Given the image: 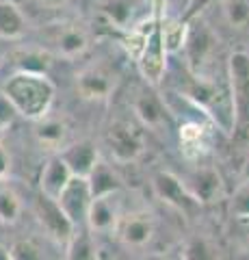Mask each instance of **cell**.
I'll return each instance as SVG.
<instances>
[{
    "instance_id": "cell-1",
    "label": "cell",
    "mask_w": 249,
    "mask_h": 260,
    "mask_svg": "<svg viewBox=\"0 0 249 260\" xmlns=\"http://www.w3.org/2000/svg\"><path fill=\"white\" fill-rule=\"evenodd\" d=\"M11 102L15 113L26 119H42L52 109L54 85L46 74H30V72H15L5 80L0 89Z\"/></svg>"
},
{
    "instance_id": "cell-2",
    "label": "cell",
    "mask_w": 249,
    "mask_h": 260,
    "mask_svg": "<svg viewBox=\"0 0 249 260\" xmlns=\"http://www.w3.org/2000/svg\"><path fill=\"white\" fill-rule=\"evenodd\" d=\"M217 35L212 28L204 22L187 24V39H184V56H187V65L191 76L215 80L212 72L217 68Z\"/></svg>"
},
{
    "instance_id": "cell-3",
    "label": "cell",
    "mask_w": 249,
    "mask_h": 260,
    "mask_svg": "<svg viewBox=\"0 0 249 260\" xmlns=\"http://www.w3.org/2000/svg\"><path fill=\"white\" fill-rule=\"evenodd\" d=\"M228 89L234 126H249V52L238 50L228 61Z\"/></svg>"
},
{
    "instance_id": "cell-4",
    "label": "cell",
    "mask_w": 249,
    "mask_h": 260,
    "mask_svg": "<svg viewBox=\"0 0 249 260\" xmlns=\"http://www.w3.org/2000/svg\"><path fill=\"white\" fill-rule=\"evenodd\" d=\"M152 189H154V195L163 204L171 206L173 210H178L184 217H193L199 210V206H202L189 193V189L182 182V178H178L171 172H158L152 178Z\"/></svg>"
},
{
    "instance_id": "cell-5",
    "label": "cell",
    "mask_w": 249,
    "mask_h": 260,
    "mask_svg": "<svg viewBox=\"0 0 249 260\" xmlns=\"http://www.w3.org/2000/svg\"><path fill=\"white\" fill-rule=\"evenodd\" d=\"M109 152L117 162H134L146 152V139L141 130H136L130 121L117 119L106 130Z\"/></svg>"
},
{
    "instance_id": "cell-6",
    "label": "cell",
    "mask_w": 249,
    "mask_h": 260,
    "mask_svg": "<svg viewBox=\"0 0 249 260\" xmlns=\"http://www.w3.org/2000/svg\"><path fill=\"white\" fill-rule=\"evenodd\" d=\"M46 48L48 54H57L63 59H74L87 52L89 48V32L78 24H54L46 30Z\"/></svg>"
},
{
    "instance_id": "cell-7",
    "label": "cell",
    "mask_w": 249,
    "mask_h": 260,
    "mask_svg": "<svg viewBox=\"0 0 249 260\" xmlns=\"http://www.w3.org/2000/svg\"><path fill=\"white\" fill-rule=\"evenodd\" d=\"M113 232L117 234L122 245L141 249L154 239L156 223L148 210H132V213H122Z\"/></svg>"
},
{
    "instance_id": "cell-8",
    "label": "cell",
    "mask_w": 249,
    "mask_h": 260,
    "mask_svg": "<svg viewBox=\"0 0 249 260\" xmlns=\"http://www.w3.org/2000/svg\"><path fill=\"white\" fill-rule=\"evenodd\" d=\"M136 63H139V72L143 80L150 87H156L160 80L165 78V70H167V50L163 46V37H160V28L154 26L148 37L146 44H143L139 56H136Z\"/></svg>"
},
{
    "instance_id": "cell-9",
    "label": "cell",
    "mask_w": 249,
    "mask_h": 260,
    "mask_svg": "<svg viewBox=\"0 0 249 260\" xmlns=\"http://www.w3.org/2000/svg\"><path fill=\"white\" fill-rule=\"evenodd\" d=\"M91 191L87 184V178L72 176L69 182L65 184V189L59 193L57 204L61 206L63 215L69 219V223L74 228H80L87 223V210L91 206Z\"/></svg>"
},
{
    "instance_id": "cell-10",
    "label": "cell",
    "mask_w": 249,
    "mask_h": 260,
    "mask_svg": "<svg viewBox=\"0 0 249 260\" xmlns=\"http://www.w3.org/2000/svg\"><path fill=\"white\" fill-rule=\"evenodd\" d=\"M132 111L136 119L141 121L146 128L152 130H167L169 126V115H167V107L160 100V95L152 89L150 85L136 87L132 95Z\"/></svg>"
},
{
    "instance_id": "cell-11",
    "label": "cell",
    "mask_w": 249,
    "mask_h": 260,
    "mask_svg": "<svg viewBox=\"0 0 249 260\" xmlns=\"http://www.w3.org/2000/svg\"><path fill=\"white\" fill-rule=\"evenodd\" d=\"M117 87V76L104 65H87L76 74V91L83 100H106Z\"/></svg>"
},
{
    "instance_id": "cell-12",
    "label": "cell",
    "mask_w": 249,
    "mask_h": 260,
    "mask_svg": "<svg viewBox=\"0 0 249 260\" xmlns=\"http://www.w3.org/2000/svg\"><path fill=\"white\" fill-rule=\"evenodd\" d=\"M35 215H37L39 223H42V228H44L46 237H50L52 241L65 245L67 239L72 237V232H74V225L69 223V219L65 215H63V210L57 204V200L39 193L35 198Z\"/></svg>"
},
{
    "instance_id": "cell-13",
    "label": "cell",
    "mask_w": 249,
    "mask_h": 260,
    "mask_svg": "<svg viewBox=\"0 0 249 260\" xmlns=\"http://www.w3.org/2000/svg\"><path fill=\"white\" fill-rule=\"evenodd\" d=\"M122 198L119 193L102 195V198H93L91 206L87 210V228L93 234H109L115 230V225L122 217Z\"/></svg>"
},
{
    "instance_id": "cell-14",
    "label": "cell",
    "mask_w": 249,
    "mask_h": 260,
    "mask_svg": "<svg viewBox=\"0 0 249 260\" xmlns=\"http://www.w3.org/2000/svg\"><path fill=\"white\" fill-rule=\"evenodd\" d=\"M182 182L199 204H212V202H219L223 195L221 174L210 165H199Z\"/></svg>"
},
{
    "instance_id": "cell-15",
    "label": "cell",
    "mask_w": 249,
    "mask_h": 260,
    "mask_svg": "<svg viewBox=\"0 0 249 260\" xmlns=\"http://www.w3.org/2000/svg\"><path fill=\"white\" fill-rule=\"evenodd\" d=\"M59 156L67 165L69 174L72 176H78V178H87V176H89L93 165L100 158L98 156V150H95V145L91 141L72 143V145H67V148H63L59 152Z\"/></svg>"
},
{
    "instance_id": "cell-16",
    "label": "cell",
    "mask_w": 249,
    "mask_h": 260,
    "mask_svg": "<svg viewBox=\"0 0 249 260\" xmlns=\"http://www.w3.org/2000/svg\"><path fill=\"white\" fill-rule=\"evenodd\" d=\"M54 245H61V243L52 241L50 237L46 241L37 237H22L11 243L9 256L11 260H63V256H59L57 251H50Z\"/></svg>"
},
{
    "instance_id": "cell-17",
    "label": "cell",
    "mask_w": 249,
    "mask_h": 260,
    "mask_svg": "<svg viewBox=\"0 0 249 260\" xmlns=\"http://www.w3.org/2000/svg\"><path fill=\"white\" fill-rule=\"evenodd\" d=\"M69 169L67 165L63 162V158L59 156H50L46 160V165L42 169V178H39V193H44L48 195V198H52V200H57L59 198V193L65 189V184L69 182Z\"/></svg>"
},
{
    "instance_id": "cell-18",
    "label": "cell",
    "mask_w": 249,
    "mask_h": 260,
    "mask_svg": "<svg viewBox=\"0 0 249 260\" xmlns=\"http://www.w3.org/2000/svg\"><path fill=\"white\" fill-rule=\"evenodd\" d=\"M63 260H100V249L95 245L93 232L87 225L74 228L72 237L65 243Z\"/></svg>"
},
{
    "instance_id": "cell-19",
    "label": "cell",
    "mask_w": 249,
    "mask_h": 260,
    "mask_svg": "<svg viewBox=\"0 0 249 260\" xmlns=\"http://www.w3.org/2000/svg\"><path fill=\"white\" fill-rule=\"evenodd\" d=\"M87 184H89L91 198H102V195L119 193V189H122V180H119L113 165H109V162L102 160V158H98V162H95L89 176H87Z\"/></svg>"
},
{
    "instance_id": "cell-20",
    "label": "cell",
    "mask_w": 249,
    "mask_h": 260,
    "mask_svg": "<svg viewBox=\"0 0 249 260\" xmlns=\"http://www.w3.org/2000/svg\"><path fill=\"white\" fill-rule=\"evenodd\" d=\"M178 254L182 260H221V249L217 241L204 232L189 234Z\"/></svg>"
},
{
    "instance_id": "cell-21",
    "label": "cell",
    "mask_w": 249,
    "mask_h": 260,
    "mask_svg": "<svg viewBox=\"0 0 249 260\" xmlns=\"http://www.w3.org/2000/svg\"><path fill=\"white\" fill-rule=\"evenodd\" d=\"M26 32V18L18 5L0 0V39H20Z\"/></svg>"
},
{
    "instance_id": "cell-22",
    "label": "cell",
    "mask_w": 249,
    "mask_h": 260,
    "mask_svg": "<svg viewBox=\"0 0 249 260\" xmlns=\"http://www.w3.org/2000/svg\"><path fill=\"white\" fill-rule=\"evenodd\" d=\"M37 141L44 145V148H59V145L65 143V137H67V126L63 124L61 119H52V117H42L37 119Z\"/></svg>"
},
{
    "instance_id": "cell-23",
    "label": "cell",
    "mask_w": 249,
    "mask_h": 260,
    "mask_svg": "<svg viewBox=\"0 0 249 260\" xmlns=\"http://www.w3.org/2000/svg\"><path fill=\"white\" fill-rule=\"evenodd\" d=\"M221 9L232 30H249V0H221Z\"/></svg>"
},
{
    "instance_id": "cell-24",
    "label": "cell",
    "mask_w": 249,
    "mask_h": 260,
    "mask_svg": "<svg viewBox=\"0 0 249 260\" xmlns=\"http://www.w3.org/2000/svg\"><path fill=\"white\" fill-rule=\"evenodd\" d=\"M100 11L104 18L117 28H128L132 22V15H134L130 0H104Z\"/></svg>"
},
{
    "instance_id": "cell-25",
    "label": "cell",
    "mask_w": 249,
    "mask_h": 260,
    "mask_svg": "<svg viewBox=\"0 0 249 260\" xmlns=\"http://www.w3.org/2000/svg\"><path fill=\"white\" fill-rule=\"evenodd\" d=\"M22 215V202L20 195L15 193L9 184L0 180V221L3 223H15Z\"/></svg>"
},
{
    "instance_id": "cell-26",
    "label": "cell",
    "mask_w": 249,
    "mask_h": 260,
    "mask_svg": "<svg viewBox=\"0 0 249 260\" xmlns=\"http://www.w3.org/2000/svg\"><path fill=\"white\" fill-rule=\"evenodd\" d=\"M160 37H163V46H165L167 54L182 52L184 39H187V24L180 20H173L167 24V26L160 28Z\"/></svg>"
},
{
    "instance_id": "cell-27",
    "label": "cell",
    "mask_w": 249,
    "mask_h": 260,
    "mask_svg": "<svg viewBox=\"0 0 249 260\" xmlns=\"http://www.w3.org/2000/svg\"><path fill=\"white\" fill-rule=\"evenodd\" d=\"M48 68H50V54L46 50H26L18 56V72L46 74Z\"/></svg>"
},
{
    "instance_id": "cell-28",
    "label": "cell",
    "mask_w": 249,
    "mask_h": 260,
    "mask_svg": "<svg viewBox=\"0 0 249 260\" xmlns=\"http://www.w3.org/2000/svg\"><path fill=\"white\" fill-rule=\"evenodd\" d=\"M230 210L236 219L249 221V182L240 184L234 191V198H232V202H230Z\"/></svg>"
},
{
    "instance_id": "cell-29",
    "label": "cell",
    "mask_w": 249,
    "mask_h": 260,
    "mask_svg": "<svg viewBox=\"0 0 249 260\" xmlns=\"http://www.w3.org/2000/svg\"><path fill=\"white\" fill-rule=\"evenodd\" d=\"M204 135H206V130L199 121H187V124L180 126V141H182V145H187V148L202 145Z\"/></svg>"
},
{
    "instance_id": "cell-30",
    "label": "cell",
    "mask_w": 249,
    "mask_h": 260,
    "mask_svg": "<svg viewBox=\"0 0 249 260\" xmlns=\"http://www.w3.org/2000/svg\"><path fill=\"white\" fill-rule=\"evenodd\" d=\"M15 119H18V113H15V109L11 107V102L0 93V133L9 130L15 124Z\"/></svg>"
},
{
    "instance_id": "cell-31",
    "label": "cell",
    "mask_w": 249,
    "mask_h": 260,
    "mask_svg": "<svg viewBox=\"0 0 249 260\" xmlns=\"http://www.w3.org/2000/svg\"><path fill=\"white\" fill-rule=\"evenodd\" d=\"M11 172V158H9V152L5 150V145L0 143V180H5Z\"/></svg>"
},
{
    "instance_id": "cell-32",
    "label": "cell",
    "mask_w": 249,
    "mask_h": 260,
    "mask_svg": "<svg viewBox=\"0 0 249 260\" xmlns=\"http://www.w3.org/2000/svg\"><path fill=\"white\" fill-rule=\"evenodd\" d=\"M42 5H46V7H54V9H59V7H67L72 0H39Z\"/></svg>"
},
{
    "instance_id": "cell-33",
    "label": "cell",
    "mask_w": 249,
    "mask_h": 260,
    "mask_svg": "<svg viewBox=\"0 0 249 260\" xmlns=\"http://www.w3.org/2000/svg\"><path fill=\"white\" fill-rule=\"evenodd\" d=\"M175 3H178V11L184 13V11H189V7L195 3V0H175Z\"/></svg>"
},
{
    "instance_id": "cell-34",
    "label": "cell",
    "mask_w": 249,
    "mask_h": 260,
    "mask_svg": "<svg viewBox=\"0 0 249 260\" xmlns=\"http://www.w3.org/2000/svg\"><path fill=\"white\" fill-rule=\"evenodd\" d=\"M0 260H11V256H9V249L3 247V245H0Z\"/></svg>"
},
{
    "instance_id": "cell-35",
    "label": "cell",
    "mask_w": 249,
    "mask_h": 260,
    "mask_svg": "<svg viewBox=\"0 0 249 260\" xmlns=\"http://www.w3.org/2000/svg\"><path fill=\"white\" fill-rule=\"evenodd\" d=\"M163 260H182V258H180V254H171V256H165Z\"/></svg>"
},
{
    "instance_id": "cell-36",
    "label": "cell",
    "mask_w": 249,
    "mask_h": 260,
    "mask_svg": "<svg viewBox=\"0 0 249 260\" xmlns=\"http://www.w3.org/2000/svg\"><path fill=\"white\" fill-rule=\"evenodd\" d=\"M238 260H249V249H245V251H243V254H240V256H238Z\"/></svg>"
},
{
    "instance_id": "cell-37",
    "label": "cell",
    "mask_w": 249,
    "mask_h": 260,
    "mask_svg": "<svg viewBox=\"0 0 249 260\" xmlns=\"http://www.w3.org/2000/svg\"><path fill=\"white\" fill-rule=\"evenodd\" d=\"M146 3H154V0H146Z\"/></svg>"
},
{
    "instance_id": "cell-38",
    "label": "cell",
    "mask_w": 249,
    "mask_h": 260,
    "mask_svg": "<svg viewBox=\"0 0 249 260\" xmlns=\"http://www.w3.org/2000/svg\"><path fill=\"white\" fill-rule=\"evenodd\" d=\"M0 63H3V61H0Z\"/></svg>"
}]
</instances>
